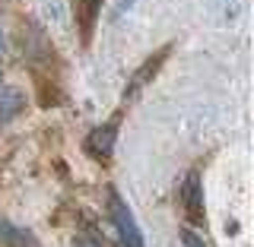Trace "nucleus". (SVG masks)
Masks as SVG:
<instances>
[{
    "label": "nucleus",
    "instance_id": "nucleus-1",
    "mask_svg": "<svg viewBox=\"0 0 254 247\" xmlns=\"http://www.w3.org/2000/svg\"><path fill=\"white\" fill-rule=\"evenodd\" d=\"M108 212H111L115 232H118V238H121L124 247H146V244H143V232H140L137 219H133V212H130V206L121 200L118 190H111V194H108Z\"/></svg>",
    "mask_w": 254,
    "mask_h": 247
},
{
    "label": "nucleus",
    "instance_id": "nucleus-2",
    "mask_svg": "<svg viewBox=\"0 0 254 247\" xmlns=\"http://www.w3.org/2000/svg\"><path fill=\"white\" fill-rule=\"evenodd\" d=\"M181 206H185V216H188L190 225H203V194H200L197 171H190L185 187H181Z\"/></svg>",
    "mask_w": 254,
    "mask_h": 247
},
{
    "label": "nucleus",
    "instance_id": "nucleus-3",
    "mask_svg": "<svg viewBox=\"0 0 254 247\" xmlns=\"http://www.w3.org/2000/svg\"><path fill=\"white\" fill-rule=\"evenodd\" d=\"M115 140H118V117L102 127H95V130L86 137V149L95 155V158H111V152H115Z\"/></svg>",
    "mask_w": 254,
    "mask_h": 247
},
{
    "label": "nucleus",
    "instance_id": "nucleus-4",
    "mask_svg": "<svg viewBox=\"0 0 254 247\" xmlns=\"http://www.w3.org/2000/svg\"><path fill=\"white\" fill-rule=\"evenodd\" d=\"M22 108H26V95L13 86H6V89L0 86V121H13Z\"/></svg>",
    "mask_w": 254,
    "mask_h": 247
},
{
    "label": "nucleus",
    "instance_id": "nucleus-5",
    "mask_svg": "<svg viewBox=\"0 0 254 247\" xmlns=\"http://www.w3.org/2000/svg\"><path fill=\"white\" fill-rule=\"evenodd\" d=\"M0 244H6V247H38V241L26 228H16L13 222H6V219H0Z\"/></svg>",
    "mask_w": 254,
    "mask_h": 247
},
{
    "label": "nucleus",
    "instance_id": "nucleus-6",
    "mask_svg": "<svg viewBox=\"0 0 254 247\" xmlns=\"http://www.w3.org/2000/svg\"><path fill=\"white\" fill-rule=\"evenodd\" d=\"M181 241H185L188 247H206V244H203V238H197L194 232H188V228L181 232Z\"/></svg>",
    "mask_w": 254,
    "mask_h": 247
},
{
    "label": "nucleus",
    "instance_id": "nucleus-7",
    "mask_svg": "<svg viewBox=\"0 0 254 247\" xmlns=\"http://www.w3.org/2000/svg\"><path fill=\"white\" fill-rule=\"evenodd\" d=\"M73 247H102V241H95V238H89V235H76Z\"/></svg>",
    "mask_w": 254,
    "mask_h": 247
},
{
    "label": "nucleus",
    "instance_id": "nucleus-8",
    "mask_svg": "<svg viewBox=\"0 0 254 247\" xmlns=\"http://www.w3.org/2000/svg\"><path fill=\"white\" fill-rule=\"evenodd\" d=\"M3 48H6V45H3V32H0V54H3Z\"/></svg>",
    "mask_w": 254,
    "mask_h": 247
}]
</instances>
